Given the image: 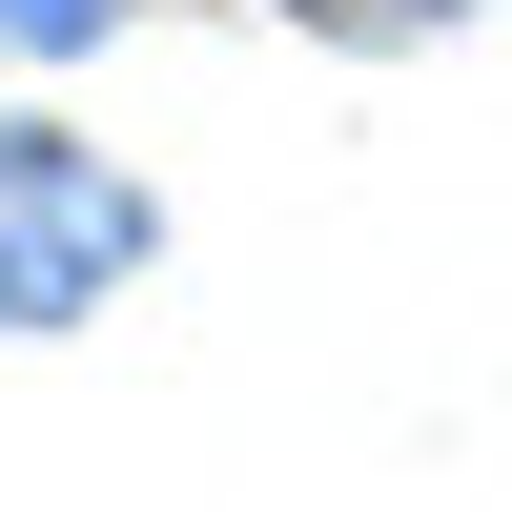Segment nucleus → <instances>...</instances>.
Segmentation results:
<instances>
[{"mask_svg": "<svg viewBox=\"0 0 512 512\" xmlns=\"http://www.w3.org/2000/svg\"><path fill=\"white\" fill-rule=\"evenodd\" d=\"M144 246H164V205L123 185L82 123H21V103H0V328H82Z\"/></svg>", "mask_w": 512, "mask_h": 512, "instance_id": "1", "label": "nucleus"}, {"mask_svg": "<svg viewBox=\"0 0 512 512\" xmlns=\"http://www.w3.org/2000/svg\"><path fill=\"white\" fill-rule=\"evenodd\" d=\"M267 21H308V41H349V62H410V41H451V21H492V0H267Z\"/></svg>", "mask_w": 512, "mask_h": 512, "instance_id": "2", "label": "nucleus"}, {"mask_svg": "<svg viewBox=\"0 0 512 512\" xmlns=\"http://www.w3.org/2000/svg\"><path fill=\"white\" fill-rule=\"evenodd\" d=\"M144 0H0V62H82V41H123Z\"/></svg>", "mask_w": 512, "mask_h": 512, "instance_id": "3", "label": "nucleus"}]
</instances>
